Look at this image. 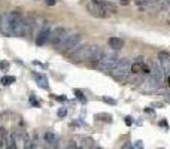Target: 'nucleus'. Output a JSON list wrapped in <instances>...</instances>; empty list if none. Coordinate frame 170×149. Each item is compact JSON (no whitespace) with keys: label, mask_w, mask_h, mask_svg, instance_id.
I'll return each mask as SVG.
<instances>
[{"label":"nucleus","mask_w":170,"mask_h":149,"mask_svg":"<svg viewBox=\"0 0 170 149\" xmlns=\"http://www.w3.org/2000/svg\"><path fill=\"white\" fill-rule=\"evenodd\" d=\"M130 73H131V63H130L128 58H121V60L116 63V66L111 70L112 78L115 80H119V82H124V80L128 78Z\"/></svg>","instance_id":"f257e3e1"},{"label":"nucleus","mask_w":170,"mask_h":149,"mask_svg":"<svg viewBox=\"0 0 170 149\" xmlns=\"http://www.w3.org/2000/svg\"><path fill=\"white\" fill-rule=\"evenodd\" d=\"M97 49V46L94 45H84V46H78L73 52L69 54V58L70 61L73 63H81V61H87L90 60L91 55L94 54V51Z\"/></svg>","instance_id":"f03ea898"},{"label":"nucleus","mask_w":170,"mask_h":149,"mask_svg":"<svg viewBox=\"0 0 170 149\" xmlns=\"http://www.w3.org/2000/svg\"><path fill=\"white\" fill-rule=\"evenodd\" d=\"M79 42H81V35H78V33L70 35L58 45V51H60L61 54H70L72 51H75V49L78 48Z\"/></svg>","instance_id":"7ed1b4c3"},{"label":"nucleus","mask_w":170,"mask_h":149,"mask_svg":"<svg viewBox=\"0 0 170 149\" xmlns=\"http://www.w3.org/2000/svg\"><path fill=\"white\" fill-rule=\"evenodd\" d=\"M119 61V58L116 57L115 54H106L104 52V55L100 58V61L96 64V67L99 70H102V72H109V70H112L115 66H116V63Z\"/></svg>","instance_id":"20e7f679"},{"label":"nucleus","mask_w":170,"mask_h":149,"mask_svg":"<svg viewBox=\"0 0 170 149\" xmlns=\"http://www.w3.org/2000/svg\"><path fill=\"white\" fill-rule=\"evenodd\" d=\"M67 37V30L64 28V27H57L54 28L52 32H51V36H49V42L52 43V45L58 46L64 39Z\"/></svg>","instance_id":"39448f33"},{"label":"nucleus","mask_w":170,"mask_h":149,"mask_svg":"<svg viewBox=\"0 0 170 149\" xmlns=\"http://www.w3.org/2000/svg\"><path fill=\"white\" fill-rule=\"evenodd\" d=\"M160 87V82L158 79L154 76V75H146V78H145V80L142 82V85H140V90L145 92H151V91H155L157 88Z\"/></svg>","instance_id":"423d86ee"},{"label":"nucleus","mask_w":170,"mask_h":149,"mask_svg":"<svg viewBox=\"0 0 170 149\" xmlns=\"http://www.w3.org/2000/svg\"><path fill=\"white\" fill-rule=\"evenodd\" d=\"M87 11L90 12L93 17H96V18H106V17H108L106 9L103 8L100 3H96V2H93V0L87 5Z\"/></svg>","instance_id":"0eeeda50"},{"label":"nucleus","mask_w":170,"mask_h":149,"mask_svg":"<svg viewBox=\"0 0 170 149\" xmlns=\"http://www.w3.org/2000/svg\"><path fill=\"white\" fill-rule=\"evenodd\" d=\"M0 32L6 36L12 35V23H11V18H9V13L0 15Z\"/></svg>","instance_id":"6e6552de"},{"label":"nucleus","mask_w":170,"mask_h":149,"mask_svg":"<svg viewBox=\"0 0 170 149\" xmlns=\"http://www.w3.org/2000/svg\"><path fill=\"white\" fill-rule=\"evenodd\" d=\"M49 36H51V30H49L48 25H45L43 28L39 30V33H37V36H36V43H37L39 46L45 45L46 42L49 40Z\"/></svg>","instance_id":"1a4fd4ad"},{"label":"nucleus","mask_w":170,"mask_h":149,"mask_svg":"<svg viewBox=\"0 0 170 149\" xmlns=\"http://www.w3.org/2000/svg\"><path fill=\"white\" fill-rule=\"evenodd\" d=\"M158 60H160V66L164 73L170 72V55L167 52H158Z\"/></svg>","instance_id":"9d476101"},{"label":"nucleus","mask_w":170,"mask_h":149,"mask_svg":"<svg viewBox=\"0 0 170 149\" xmlns=\"http://www.w3.org/2000/svg\"><path fill=\"white\" fill-rule=\"evenodd\" d=\"M108 43H109V46L112 48V49H115V51H119V49H123L124 48V39H121V37H111L109 40H108Z\"/></svg>","instance_id":"9b49d317"},{"label":"nucleus","mask_w":170,"mask_h":149,"mask_svg":"<svg viewBox=\"0 0 170 149\" xmlns=\"http://www.w3.org/2000/svg\"><path fill=\"white\" fill-rule=\"evenodd\" d=\"M151 75H154V76L158 79L160 84L163 82L164 72H163V69H161V66H160V64H157V63H152V67H151Z\"/></svg>","instance_id":"f8f14e48"},{"label":"nucleus","mask_w":170,"mask_h":149,"mask_svg":"<svg viewBox=\"0 0 170 149\" xmlns=\"http://www.w3.org/2000/svg\"><path fill=\"white\" fill-rule=\"evenodd\" d=\"M43 140H45V143L49 146V148H55V145H57V137H55V134L52 133V131H46L45 133V136H43Z\"/></svg>","instance_id":"ddd939ff"},{"label":"nucleus","mask_w":170,"mask_h":149,"mask_svg":"<svg viewBox=\"0 0 170 149\" xmlns=\"http://www.w3.org/2000/svg\"><path fill=\"white\" fill-rule=\"evenodd\" d=\"M34 78H36V82H37V85H39L40 88H43V90H48V88H49L48 79H46L45 75H42V73H36Z\"/></svg>","instance_id":"4468645a"},{"label":"nucleus","mask_w":170,"mask_h":149,"mask_svg":"<svg viewBox=\"0 0 170 149\" xmlns=\"http://www.w3.org/2000/svg\"><path fill=\"white\" fill-rule=\"evenodd\" d=\"M103 55H104V51H103L102 48H99V46H97V49H96V51H94V54L91 55L90 61L93 63V64H94V66H96V64L100 61V58H102Z\"/></svg>","instance_id":"2eb2a0df"},{"label":"nucleus","mask_w":170,"mask_h":149,"mask_svg":"<svg viewBox=\"0 0 170 149\" xmlns=\"http://www.w3.org/2000/svg\"><path fill=\"white\" fill-rule=\"evenodd\" d=\"M0 82H2L3 85H11V84L15 82V76H3V78L0 79Z\"/></svg>","instance_id":"dca6fc26"},{"label":"nucleus","mask_w":170,"mask_h":149,"mask_svg":"<svg viewBox=\"0 0 170 149\" xmlns=\"http://www.w3.org/2000/svg\"><path fill=\"white\" fill-rule=\"evenodd\" d=\"M97 118H99L100 121H106V122H111V121H112V116L109 114H99Z\"/></svg>","instance_id":"f3484780"},{"label":"nucleus","mask_w":170,"mask_h":149,"mask_svg":"<svg viewBox=\"0 0 170 149\" xmlns=\"http://www.w3.org/2000/svg\"><path fill=\"white\" fill-rule=\"evenodd\" d=\"M75 95L79 99L82 103H85V97H84V94H82V91H79V90H75Z\"/></svg>","instance_id":"a211bd4d"},{"label":"nucleus","mask_w":170,"mask_h":149,"mask_svg":"<svg viewBox=\"0 0 170 149\" xmlns=\"http://www.w3.org/2000/svg\"><path fill=\"white\" fill-rule=\"evenodd\" d=\"M66 115H67V109H66V107H61V109L58 110V116H60V118H64Z\"/></svg>","instance_id":"6ab92c4d"},{"label":"nucleus","mask_w":170,"mask_h":149,"mask_svg":"<svg viewBox=\"0 0 170 149\" xmlns=\"http://www.w3.org/2000/svg\"><path fill=\"white\" fill-rule=\"evenodd\" d=\"M103 102H106V103L109 104H116V100H113V99H111V97H103Z\"/></svg>","instance_id":"aec40b11"},{"label":"nucleus","mask_w":170,"mask_h":149,"mask_svg":"<svg viewBox=\"0 0 170 149\" xmlns=\"http://www.w3.org/2000/svg\"><path fill=\"white\" fill-rule=\"evenodd\" d=\"M0 69L8 70L9 69V63H8V61H2V63H0Z\"/></svg>","instance_id":"412c9836"},{"label":"nucleus","mask_w":170,"mask_h":149,"mask_svg":"<svg viewBox=\"0 0 170 149\" xmlns=\"http://www.w3.org/2000/svg\"><path fill=\"white\" fill-rule=\"evenodd\" d=\"M125 124H127V125H131V124H133V118H131V116H125Z\"/></svg>","instance_id":"4be33fe9"},{"label":"nucleus","mask_w":170,"mask_h":149,"mask_svg":"<svg viewBox=\"0 0 170 149\" xmlns=\"http://www.w3.org/2000/svg\"><path fill=\"white\" fill-rule=\"evenodd\" d=\"M55 2H57V0H45V3L48 5V6H54V5H55Z\"/></svg>","instance_id":"5701e85b"},{"label":"nucleus","mask_w":170,"mask_h":149,"mask_svg":"<svg viewBox=\"0 0 170 149\" xmlns=\"http://www.w3.org/2000/svg\"><path fill=\"white\" fill-rule=\"evenodd\" d=\"M121 149H134V148H133V145H130V143H125V145Z\"/></svg>","instance_id":"b1692460"},{"label":"nucleus","mask_w":170,"mask_h":149,"mask_svg":"<svg viewBox=\"0 0 170 149\" xmlns=\"http://www.w3.org/2000/svg\"><path fill=\"white\" fill-rule=\"evenodd\" d=\"M93 2H96V3H100V5H103V3H108V2H111V0H93Z\"/></svg>","instance_id":"393cba45"},{"label":"nucleus","mask_w":170,"mask_h":149,"mask_svg":"<svg viewBox=\"0 0 170 149\" xmlns=\"http://www.w3.org/2000/svg\"><path fill=\"white\" fill-rule=\"evenodd\" d=\"M160 125H161V127H166V128L169 127V125H167V122H166V121H161V122H160Z\"/></svg>","instance_id":"a878e982"},{"label":"nucleus","mask_w":170,"mask_h":149,"mask_svg":"<svg viewBox=\"0 0 170 149\" xmlns=\"http://www.w3.org/2000/svg\"><path fill=\"white\" fill-rule=\"evenodd\" d=\"M30 102H32V103H33L34 106H37V102L34 100V97H30Z\"/></svg>","instance_id":"bb28decb"},{"label":"nucleus","mask_w":170,"mask_h":149,"mask_svg":"<svg viewBox=\"0 0 170 149\" xmlns=\"http://www.w3.org/2000/svg\"><path fill=\"white\" fill-rule=\"evenodd\" d=\"M119 2H121L123 5H128V0H119Z\"/></svg>","instance_id":"cd10ccee"},{"label":"nucleus","mask_w":170,"mask_h":149,"mask_svg":"<svg viewBox=\"0 0 170 149\" xmlns=\"http://www.w3.org/2000/svg\"><path fill=\"white\" fill-rule=\"evenodd\" d=\"M166 99H167V100L170 102V94H166Z\"/></svg>","instance_id":"c85d7f7f"},{"label":"nucleus","mask_w":170,"mask_h":149,"mask_svg":"<svg viewBox=\"0 0 170 149\" xmlns=\"http://www.w3.org/2000/svg\"><path fill=\"white\" fill-rule=\"evenodd\" d=\"M96 149H102V148H96Z\"/></svg>","instance_id":"c756f323"},{"label":"nucleus","mask_w":170,"mask_h":149,"mask_svg":"<svg viewBox=\"0 0 170 149\" xmlns=\"http://www.w3.org/2000/svg\"><path fill=\"white\" fill-rule=\"evenodd\" d=\"M169 84H170V78H169Z\"/></svg>","instance_id":"7c9ffc66"},{"label":"nucleus","mask_w":170,"mask_h":149,"mask_svg":"<svg viewBox=\"0 0 170 149\" xmlns=\"http://www.w3.org/2000/svg\"><path fill=\"white\" fill-rule=\"evenodd\" d=\"M5 149H6V148H5Z\"/></svg>","instance_id":"2f4dec72"}]
</instances>
